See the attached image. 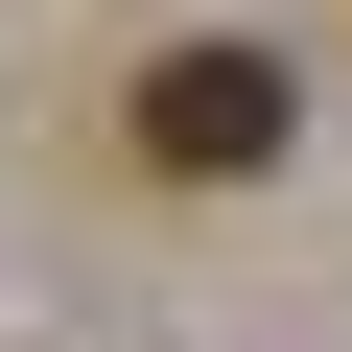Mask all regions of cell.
<instances>
[{"label": "cell", "instance_id": "6da1fadb", "mask_svg": "<svg viewBox=\"0 0 352 352\" xmlns=\"http://www.w3.org/2000/svg\"><path fill=\"white\" fill-rule=\"evenodd\" d=\"M118 118H141V164H164V188H258V164L305 141V94H282V47H164V71H141Z\"/></svg>", "mask_w": 352, "mask_h": 352}]
</instances>
